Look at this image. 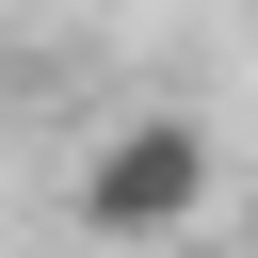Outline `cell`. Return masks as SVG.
<instances>
[{"mask_svg": "<svg viewBox=\"0 0 258 258\" xmlns=\"http://www.w3.org/2000/svg\"><path fill=\"white\" fill-rule=\"evenodd\" d=\"M242 226H258V194H242Z\"/></svg>", "mask_w": 258, "mask_h": 258, "instance_id": "2", "label": "cell"}, {"mask_svg": "<svg viewBox=\"0 0 258 258\" xmlns=\"http://www.w3.org/2000/svg\"><path fill=\"white\" fill-rule=\"evenodd\" d=\"M210 129L194 113H113L97 145H81V177H64V210L97 226V242H177V226H210Z\"/></svg>", "mask_w": 258, "mask_h": 258, "instance_id": "1", "label": "cell"}]
</instances>
